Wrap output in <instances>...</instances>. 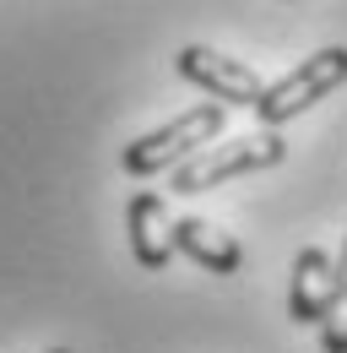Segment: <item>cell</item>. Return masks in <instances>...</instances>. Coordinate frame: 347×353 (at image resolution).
Listing matches in <instances>:
<instances>
[{
  "instance_id": "1",
  "label": "cell",
  "mask_w": 347,
  "mask_h": 353,
  "mask_svg": "<svg viewBox=\"0 0 347 353\" xmlns=\"http://www.w3.org/2000/svg\"><path fill=\"white\" fill-rule=\"evenodd\" d=\"M222 120H228L222 103H196V109H185L179 120H169V125H158V131H147V136H136L120 163H125V174H136V179L179 169L185 158H196V152L222 131Z\"/></svg>"
},
{
  "instance_id": "2",
  "label": "cell",
  "mask_w": 347,
  "mask_h": 353,
  "mask_svg": "<svg viewBox=\"0 0 347 353\" xmlns=\"http://www.w3.org/2000/svg\"><path fill=\"white\" fill-rule=\"evenodd\" d=\"M288 158V141L277 131H255V136H233V141H217L201 147L196 158H185L174 169V190L179 196H196V190H212L233 174H255V169H277Z\"/></svg>"
},
{
  "instance_id": "3",
  "label": "cell",
  "mask_w": 347,
  "mask_h": 353,
  "mask_svg": "<svg viewBox=\"0 0 347 353\" xmlns=\"http://www.w3.org/2000/svg\"><path fill=\"white\" fill-rule=\"evenodd\" d=\"M342 82H347V49H342V44L315 49V54H309V60H299L282 82H271V88L260 92V103H255L260 125H266V131L288 125L293 114H304L309 103H320L326 92L342 88Z\"/></svg>"
},
{
  "instance_id": "4",
  "label": "cell",
  "mask_w": 347,
  "mask_h": 353,
  "mask_svg": "<svg viewBox=\"0 0 347 353\" xmlns=\"http://www.w3.org/2000/svg\"><path fill=\"white\" fill-rule=\"evenodd\" d=\"M179 77L185 82H196V88H207L222 103V109H255L260 103V77L244 65V60H228V54H217V49H207V44H185L179 49Z\"/></svg>"
},
{
  "instance_id": "5",
  "label": "cell",
  "mask_w": 347,
  "mask_h": 353,
  "mask_svg": "<svg viewBox=\"0 0 347 353\" xmlns=\"http://www.w3.org/2000/svg\"><path fill=\"white\" fill-rule=\"evenodd\" d=\"M337 299V261L320 250V245H304L293 256V288H288V315L299 326L326 321V310Z\"/></svg>"
},
{
  "instance_id": "6",
  "label": "cell",
  "mask_w": 347,
  "mask_h": 353,
  "mask_svg": "<svg viewBox=\"0 0 347 353\" xmlns=\"http://www.w3.org/2000/svg\"><path fill=\"white\" fill-rule=\"evenodd\" d=\"M125 228H130V250L147 272H163L174 261V218L163 207L158 190H136L125 207Z\"/></svg>"
},
{
  "instance_id": "7",
  "label": "cell",
  "mask_w": 347,
  "mask_h": 353,
  "mask_svg": "<svg viewBox=\"0 0 347 353\" xmlns=\"http://www.w3.org/2000/svg\"><path fill=\"white\" fill-rule=\"evenodd\" d=\"M174 250H185L196 266L222 272V277L244 266V245H239L233 234H222L217 223H207V218H179L174 223Z\"/></svg>"
},
{
  "instance_id": "8",
  "label": "cell",
  "mask_w": 347,
  "mask_h": 353,
  "mask_svg": "<svg viewBox=\"0 0 347 353\" xmlns=\"http://www.w3.org/2000/svg\"><path fill=\"white\" fill-rule=\"evenodd\" d=\"M320 348L326 353H347V239H342V256H337V299L320 321Z\"/></svg>"
},
{
  "instance_id": "9",
  "label": "cell",
  "mask_w": 347,
  "mask_h": 353,
  "mask_svg": "<svg viewBox=\"0 0 347 353\" xmlns=\"http://www.w3.org/2000/svg\"><path fill=\"white\" fill-rule=\"evenodd\" d=\"M54 353H65V348H54Z\"/></svg>"
}]
</instances>
